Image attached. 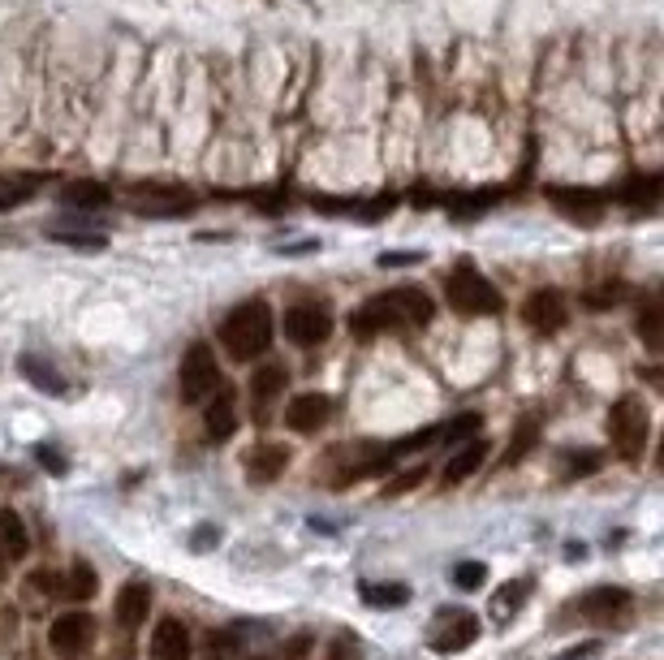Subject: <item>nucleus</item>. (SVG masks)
Returning <instances> with one entry per match:
<instances>
[{"instance_id": "13", "label": "nucleus", "mask_w": 664, "mask_h": 660, "mask_svg": "<svg viewBox=\"0 0 664 660\" xmlns=\"http://www.w3.org/2000/svg\"><path fill=\"white\" fill-rule=\"evenodd\" d=\"M329 419H332V398H324V393H303V398H294L285 406V428L290 432H303V437L320 432Z\"/></svg>"}, {"instance_id": "9", "label": "nucleus", "mask_w": 664, "mask_h": 660, "mask_svg": "<svg viewBox=\"0 0 664 660\" xmlns=\"http://www.w3.org/2000/svg\"><path fill=\"white\" fill-rule=\"evenodd\" d=\"M549 199H553L556 212L569 217L574 224H600V217H604V195L587 191V186H553Z\"/></svg>"}, {"instance_id": "15", "label": "nucleus", "mask_w": 664, "mask_h": 660, "mask_svg": "<svg viewBox=\"0 0 664 660\" xmlns=\"http://www.w3.org/2000/svg\"><path fill=\"white\" fill-rule=\"evenodd\" d=\"M285 466H290V449H285V444L263 440V444H255V449L246 453V475H250L255 484H272L276 475H285Z\"/></svg>"}, {"instance_id": "29", "label": "nucleus", "mask_w": 664, "mask_h": 660, "mask_svg": "<svg viewBox=\"0 0 664 660\" xmlns=\"http://www.w3.org/2000/svg\"><path fill=\"white\" fill-rule=\"evenodd\" d=\"M479 424H483L479 415H462V419H453V424H444L441 432H436V440H441V444H457V440L466 444V440H470V437H475V432H479Z\"/></svg>"}, {"instance_id": "2", "label": "nucleus", "mask_w": 664, "mask_h": 660, "mask_svg": "<svg viewBox=\"0 0 664 660\" xmlns=\"http://www.w3.org/2000/svg\"><path fill=\"white\" fill-rule=\"evenodd\" d=\"M221 345L229 358L250 363L272 345V307L263 298H250L242 307H233L221 320Z\"/></svg>"}, {"instance_id": "26", "label": "nucleus", "mask_w": 664, "mask_h": 660, "mask_svg": "<svg viewBox=\"0 0 664 660\" xmlns=\"http://www.w3.org/2000/svg\"><path fill=\"white\" fill-rule=\"evenodd\" d=\"M22 371H26V380H30L35 389H44V393H65V380H61L48 363H39L35 354H22Z\"/></svg>"}, {"instance_id": "39", "label": "nucleus", "mask_w": 664, "mask_h": 660, "mask_svg": "<svg viewBox=\"0 0 664 660\" xmlns=\"http://www.w3.org/2000/svg\"><path fill=\"white\" fill-rule=\"evenodd\" d=\"M30 591H44V596H48V591H61V583H57L52 570H35V574H30Z\"/></svg>"}, {"instance_id": "40", "label": "nucleus", "mask_w": 664, "mask_h": 660, "mask_svg": "<svg viewBox=\"0 0 664 660\" xmlns=\"http://www.w3.org/2000/svg\"><path fill=\"white\" fill-rule=\"evenodd\" d=\"M419 259V250H389V255H380V268H393V264H415Z\"/></svg>"}, {"instance_id": "11", "label": "nucleus", "mask_w": 664, "mask_h": 660, "mask_svg": "<svg viewBox=\"0 0 664 660\" xmlns=\"http://www.w3.org/2000/svg\"><path fill=\"white\" fill-rule=\"evenodd\" d=\"M578 609H582L591 622H613V626H622V622L635 613V596H630L626 587H595V591L582 596Z\"/></svg>"}, {"instance_id": "20", "label": "nucleus", "mask_w": 664, "mask_h": 660, "mask_svg": "<svg viewBox=\"0 0 664 660\" xmlns=\"http://www.w3.org/2000/svg\"><path fill=\"white\" fill-rule=\"evenodd\" d=\"M531 591H536V583H531L527 574H522V578H509L505 587H496V591H492V618L505 626V622L518 613V604H527V600H531Z\"/></svg>"}, {"instance_id": "22", "label": "nucleus", "mask_w": 664, "mask_h": 660, "mask_svg": "<svg viewBox=\"0 0 664 660\" xmlns=\"http://www.w3.org/2000/svg\"><path fill=\"white\" fill-rule=\"evenodd\" d=\"M30 552V536L17 518V510H0V557L4 561H22Z\"/></svg>"}, {"instance_id": "14", "label": "nucleus", "mask_w": 664, "mask_h": 660, "mask_svg": "<svg viewBox=\"0 0 664 660\" xmlns=\"http://www.w3.org/2000/svg\"><path fill=\"white\" fill-rule=\"evenodd\" d=\"M190 652H195L190 631L177 618H160L151 631V660H190Z\"/></svg>"}, {"instance_id": "41", "label": "nucleus", "mask_w": 664, "mask_h": 660, "mask_svg": "<svg viewBox=\"0 0 664 660\" xmlns=\"http://www.w3.org/2000/svg\"><path fill=\"white\" fill-rule=\"evenodd\" d=\"M30 199V191H0V208H22Z\"/></svg>"}, {"instance_id": "28", "label": "nucleus", "mask_w": 664, "mask_h": 660, "mask_svg": "<svg viewBox=\"0 0 664 660\" xmlns=\"http://www.w3.org/2000/svg\"><path fill=\"white\" fill-rule=\"evenodd\" d=\"M622 298H626V285H622V281H608V285L587 290V294H582V307H587V311H608V307H617Z\"/></svg>"}, {"instance_id": "35", "label": "nucleus", "mask_w": 664, "mask_h": 660, "mask_svg": "<svg viewBox=\"0 0 664 660\" xmlns=\"http://www.w3.org/2000/svg\"><path fill=\"white\" fill-rule=\"evenodd\" d=\"M565 462H569V475H591V470H600V453H569Z\"/></svg>"}, {"instance_id": "27", "label": "nucleus", "mask_w": 664, "mask_h": 660, "mask_svg": "<svg viewBox=\"0 0 664 660\" xmlns=\"http://www.w3.org/2000/svg\"><path fill=\"white\" fill-rule=\"evenodd\" d=\"M536 440H540V419H522V424L514 428V444H509V453H505L501 462H505V466L522 462V453H531V449H536Z\"/></svg>"}, {"instance_id": "17", "label": "nucleus", "mask_w": 664, "mask_h": 660, "mask_svg": "<svg viewBox=\"0 0 664 660\" xmlns=\"http://www.w3.org/2000/svg\"><path fill=\"white\" fill-rule=\"evenodd\" d=\"M285 393V367L268 363L259 371H250V402H255V419H268V406Z\"/></svg>"}, {"instance_id": "23", "label": "nucleus", "mask_w": 664, "mask_h": 660, "mask_svg": "<svg viewBox=\"0 0 664 660\" xmlns=\"http://www.w3.org/2000/svg\"><path fill=\"white\" fill-rule=\"evenodd\" d=\"M656 199H661V178H656V173H639V178H630V182L622 186V204H626V208L652 212Z\"/></svg>"}, {"instance_id": "3", "label": "nucleus", "mask_w": 664, "mask_h": 660, "mask_svg": "<svg viewBox=\"0 0 664 660\" xmlns=\"http://www.w3.org/2000/svg\"><path fill=\"white\" fill-rule=\"evenodd\" d=\"M444 298H448V307H453L457 316H501V307H505L501 290H496L475 264H457V268L448 272Z\"/></svg>"}, {"instance_id": "25", "label": "nucleus", "mask_w": 664, "mask_h": 660, "mask_svg": "<svg viewBox=\"0 0 664 660\" xmlns=\"http://www.w3.org/2000/svg\"><path fill=\"white\" fill-rule=\"evenodd\" d=\"M362 600L371 609H397V604L410 600V587H402V583H367L362 587Z\"/></svg>"}, {"instance_id": "33", "label": "nucleus", "mask_w": 664, "mask_h": 660, "mask_svg": "<svg viewBox=\"0 0 664 660\" xmlns=\"http://www.w3.org/2000/svg\"><path fill=\"white\" fill-rule=\"evenodd\" d=\"M233 652H237V635H233V631H221V635H212V639H208V652H204V657H208V660H229Z\"/></svg>"}, {"instance_id": "37", "label": "nucleus", "mask_w": 664, "mask_h": 660, "mask_svg": "<svg viewBox=\"0 0 664 660\" xmlns=\"http://www.w3.org/2000/svg\"><path fill=\"white\" fill-rule=\"evenodd\" d=\"M311 652V635H294L285 648H281V660H303Z\"/></svg>"}, {"instance_id": "38", "label": "nucleus", "mask_w": 664, "mask_h": 660, "mask_svg": "<svg viewBox=\"0 0 664 660\" xmlns=\"http://www.w3.org/2000/svg\"><path fill=\"white\" fill-rule=\"evenodd\" d=\"M52 237L65 246H78V250H104V237H74V233H52Z\"/></svg>"}, {"instance_id": "34", "label": "nucleus", "mask_w": 664, "mask_h": 660, "mask_svg": "<svg viewBox=\"0 0 664 660\" xmlns=\"http://www.w3.org/2000/svg\"><path fill=\"white\" fill-rule=\"evenodd\" d=\"M35 457H39V466H48L52 475H65V470H70V462H65V453H57L52 444H39V449H35Z\"/></svg>"}, {"instance_id": "16", "label": "nucleus", "mask_w": 664, "mask_h": 660, "mask_svg": "<svg viewBox=\"0 0 664 660\" xmlns=\"http://www.w3.org/2000/svg\"><path fill=\"white\" fill-rule=\"evenodd\" d=\"M147 613H151V587L138 583V578L125 583L121 596H116V626L121 631H138L147 622Z\"/></svg>"}, {"instance_id": "30", "label": "nucleus", "mask_w": 664, "mask_h": 660, "mask_svg": "<svg viewBox=\"0 0 664 660\" xmlns=\"http://www.w3.org/2000/svg\"><path fill=\"white\" fill-rule=\"evenodd\" d=\"M483 578H488V570H483L479 561H457V565H453V583H457L462 591H475V587H483Z\"/></svg>"}, {"instance_id": "32", "label": "nucleus", "mask_w": 664, "mask_h": 660, "mask_svg": "<svg viewBox=\"0 0 664 660\" xmlns=\"http://www.w3.org/2000/svg\"><path fill=\"white\" fill-rule=\"evenodd\" d=\"M423 475H428V466H410V470H402L397 479H389V488H384V497H402V492H410V488H419V484H423Z\"/></svg>"}, {"instance_id": "31", "label": "nucleus", "mask_w": 664, "mask_h": 660, "mask_svg": "<svg viewBox=\"0 0 664 660\" xmlns=\"http://www.w3.org/2000/svg\"><path fill=\"white\" fill-rule=\"evenodd\" d=\"M639 332H643V341H648V350H661V307L656 303H648L643 307V316H639Z\"/></svg>"}, {"instance_id": "12", "label": "nucleus", "mask_w": 664, "mask_h": 660, "mask_svg": "<svg viewBox=\"0 0 664 660\" xmlns=\"http://www.w3.org/2000/svg\"><path fill=\"white\" fill-rule=\"evenodd\" d=\"M522 320L540 332V337H553V332L565 329V298H561V290H553V285L536 290L527 298V307H522Z\"/></svg>"}, {"instance_id": "5", "label": "nucleus", "mask_w": 664, "mask_h": 660, "mask_svg": "<svg viewBox=\"0 0 664 660\" xmlns=\"http://www.w3.org/2000/svg\"><path fill=\"white\" fill-rule=\"evenodd\" d=\"M652 432V415L643 406V398H617L608 411V440L617 444L622 457H639Z\"/></svg>"}, {"instance_id": "1", "label": "nucleus", "mask_w": 664, "mask_h": 660, "mask_svg": "<svg viewBox=\"0 0 664 660\" xmlns=\"http://www.w3.org/2000/svg\"><path fill=\"white\" fill-rule=\"evenodd\" d=\"M436 316V303L428 290L419 285H397L389 294H376L367 298L354 316H349V332L358 341H371L380 332H393V329H428Z\"/></svg>"}, {"instance_id": "18", "label": "nucleus", "mask_w": 664, "mask_h": 660, "mask_svg": "<svg viewBox=\"0 0 664 660\" xmlns=\"http://www.w3.org/2000/svg\"><path fill=\"white\" fill-rule=\"evenodd\" d=\"M483 462H488V440L470 437L466 444H457V453L448 457V466H444V484H448V488H453V484H466Z\"/></svg>"}, {"instance_id": "42", "label": "nucleus", "mask_w": 664, "mask_h": 660, "mask_svg": "<svg viewBox=\"0 0 664 660\" xmlns=\"http://www.w3.org/2000/svg\"><path fill=\"white\" fill-rule=\"evenodd\" d=\"M595 652H600V644H578L569 657H561V660H582V657H595Z\"/></svg>"}, {"instance_id": "8", "label": "nucleus", "mask_w": 664, "mask_h": 660, "mask_svg": "<svg viewBox=\"0 0 664 660\" xmlns=\"http://www.w3.org/2000/svg\"><path fill=\"white\" fill-rule=\"evenodd\" d=\"M479 639V622H475V613H466V609H441L436 613V626H432V648L436 652H466L470 644Z\"/></svg>"}, {"instance_id": "19", "label": "nucleus", "mask_w": 664, "mask_h": 660, "mask_svg": "<svg viewBox=\"0 0 664 660\" xmlns=\"http://www.w3.org/2000/svg\"><path fill=\"white\" fill-rule=\"evenodd\" d=\"M204 432L212 440H229L237 432V406H233V393L221 389L217 398H208V411H204Z\"/></svg>"}, {"instance_id": "10", "label": "nucleus", "mask_w": 664, "mask_h": 660, "mask_svg": "<svg viewBox=\"0 0 664 660\" xmlns=\"http://www.w3.org/2000/svg\"><path fill=\"white\" fill-rule=\"evenodd\" d=\"M91 639H96V618L91 613H61L57 622H52V631H48V644L61 652V657H74V652H83V648H91Z\"/></svg>"}, {"instance_id": "21", "label": "nucleus", "mask_w": 664, "mask_h": 660, "mask_svg": "<svg viewBox=\"0 0 664 660\" xmlns=\"http://www.w3.org/2000/svg\"><path fill=\"white\" fill-rule=\"evenodd\" d=\"M61 204L74 208V212H91V208L112 204V191L104 182H70V186L61 191Z\"/></svg>"}, {"instance_id": "24", "label": "nucleus", "mask_w": 664, "mask_h": 660, "mask_svg": "<svg viewBox=\"0 0 664 660\" xmlns=\"http://www.w3.org/2000/svg\"><path fill=\"white\" fill-rule=\"evenodd\" d=\"M96 591H100V578H96L91 561H74L70 574H65V583H61V596H70L74 604H87Z\"/></svg>"}, {"instance_id": "6", "label": "nucleus", "mask_w": 664, "mask_h": 660, "mask_svg": "<svg viewBox=\"0 0 664 660\" xmlns=\"http://www.w3.org/2000/svg\"><path fill=\"white\" fill-rule=\"evenodd\" d=\"M130 212L138 217H186L195 212V195L186 186H164V182H130Z\"/></svg>"}, {"instance_id": "7", "label": "nucleus", "mask_w": 664, "mask_h": 660, "mask_svg": "<svg viewBox=\"0 0 664 660\" xmlns=\"http://www.w3.org/2000/svg\"><path fill=\"white\" fill-rule=\"evenodd\" d=\"M281 329H285V337H290L298 350H316V345H324L332 337V316H329V307H320V303H294V307L285 311Z\"/></svg>"}, {"instance_id": "36", "label": "nucleus", "mask_w": 664, "mask_h": 660, "mask_svg": "<svg viewBox=\"0 0 664 660\" xmlns=\"http://www.w3.org/2000/svg\"><path fill=\"white\" fill-rule=\"evenodd\" d=\"M329 660H358V639H349V635H336V644H332Z\"/></svg>"}, {"instance_id": "4", "label": "nucleus", "mask_w": 664, "mask_h": 660, "mask_svg": "<svg viewBox=\"0 0 664 660\" xmlns=\"http://www.w3.org/2000/svg\"><path fill=\"white\" fill-rule=\"evenodd\" d=\"M224 389V376H221V363L212 354V345H190L186 358H182V371H177V393L186 406H204L208 398H217Z\"/></svg>"}]
</instances>
